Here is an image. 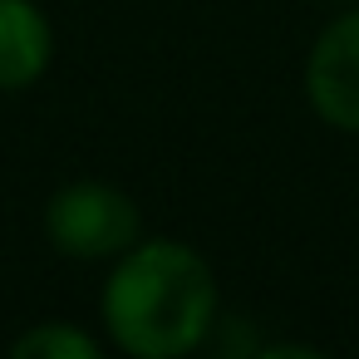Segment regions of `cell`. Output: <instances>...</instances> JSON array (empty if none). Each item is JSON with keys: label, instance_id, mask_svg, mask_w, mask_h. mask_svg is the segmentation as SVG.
Returning a JSON list of instances; mask_svg holds the SVG:
<instances>
[{"label": "cell", "instance_id": "obj_1", "mask_svg": "<svg viewBox=\"0 0 359 359\" xmlns=\"http://www.w3.org/2000/svg\"><path fill=\"white\" fill-rule=\"evenodd\" d=\"M217 276L202 251L172 236H138L104 285V325L133 359H187L217 325Z\"/></svg>", "mask_w": 359, "mask_h": 359}, {"label": "cell", "instance_id": "obj_2", "mask_svg": "<svg viewBox=\"0 0 359 359\" xmlns=\"http://www.w3.org/2000/svg\"><path fill=\"white\" fill-rule=\"evenodd\" d=\"M45 231H50L55 251H65L74 261H118L138 241L143 217H138V202L123 187L69 182L50 197Z\"/></svg>", "mask_w": 359, "mask_h": 359}, {"label": "cell", "instance_id": "obj_3", "mask_svg": "<svg viewBox=\"0 0 359 359\" xmlns=\"http://www.w3.org/2000/svg\"><path fill=\"white\" fill-rule=\"evenodd\" d=\"M305 99L325 128L359 138V0L315 35L305 55Z\"/></svg>", "mask_w": 359, "mask_h": 359}, {"label": "cell", "instance_id": "obj_4", "mask_svg": "<svg viewBox=\"0 0 359 359\" xmlns=\"http://www.w3.org/2000/svg\"><path fill=\"white\" fill-rule=\"evenodd\" d=\"M55 55V30L35 0H0V94L30 89Z\"/></svg>", "mask_w": 359, "mask_h": 359}, {"label": "cell", "instance_id": "obj_5", "mask_svg": "<svg viewBox=\"0 0 359 359\" xmlns=\"http://www.w3.org/2000/svg\"><path fill=\"white\" fill-rule=\"evenodd\" d=\"M11 359H104L99 339L84 334L79 325H65V320H45L35 330H25L11 349Z\"/></svg>", "mask_w": 359, "mask_h": 359}, {"label": "cell", "instance_id": "obj_6", "mask_svg": "<svg viewBox=\"0 0 359 359\" xmlns=\"http://www.w3.org/2000/svg\"><path fill=\"white\" fill-rule=\"evenodd\" d=\"M251 359H330V354L315 349V344H295V339H285V344H266V349H256Z\"/></svg>", "mask_w": 359, "mask_h": 359}, {"label": "cell", "instance_id": "obj_7", "mask_svg": "<svg viewBox=\"0 0 359 359\" xmlns=\"http://www.w3.org/2000/svg\"><path fill=\"white\" fill-rule=\"evenodd\" d=\"M334 6H354V0H334Z\"/></svg>", "mask_w": 359, "mask_h": 359}]
</instances>
